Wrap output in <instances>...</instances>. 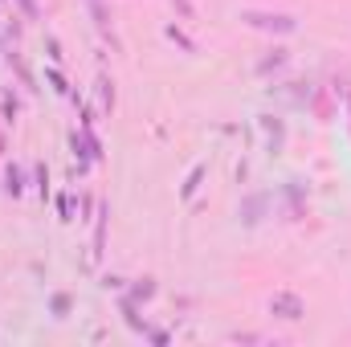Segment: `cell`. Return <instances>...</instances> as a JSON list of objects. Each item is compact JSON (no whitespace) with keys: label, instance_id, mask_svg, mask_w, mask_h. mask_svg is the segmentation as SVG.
I'll use <instances>...</instances> for the list:
<instances>
[{"label":"cell","instance_id":"obj_1","mask_svg":"<svg viewBox=\"0 0 351 347\" xmlns=\"http://www.w3.org/2000/svg\"><path fill=\"white\" fill-rule=\"evenodd\" d=\"M269 315H278V319H286V323H298V319L306 315V302H302L298 294H290V290H278V294L269 298Z\"/></svg>","mask_w":351,"mask_h":347},{"label":"cell","instance_id":"obj_2","mask_svg":"<svg viewBox=\"0 0 351 347\" xmlns=\"http://www.w3.org/2000/svg\"><path fill=\"white\" fill-rule=\"evenodd\" d=\"M241 21L265 33H294V16H282V12H245Z\"/></svg>","mask_w":351,"mask_h":347},{"label":"cell","instance_id":"obj_3","mask_svg":"<svg viewBox=\"0 0 351 347\" xmlns=\"http://www.w3.org/2000/svg\"><path fill=\"white\" fill-rule=\"evenodd\" d=\"M262 208H265V196H250V200H245V208H241L245 225H258V221H262Z\"/></svg>","mask_w":351,"mask_h":347},{"label":"cell","instance_id":"obj_4","mask_svg":"<svg viewBox=\"0 0 351 347\" xmlns=\"http://www.w3.org/2000/svg\"><path fill=\"white\" fill-rule=\"evenodd\" d=\"M152 294H156V282H152V278H139V282L131 286V294H127V298H131V302H147Z\"/></svg>","mask_w":351,"mask_h":347},{"label":"cell","instance_id":"obj_5","mask_svg":"<svg viewBox=\"0 0 351 347\" xmlns=\"http://www.w3.org/2000/svg\"><path fill=\"white\" fill-rule=\"evenodd\" d=\"M278 66H286V49H274V58H265L258 70H262V74H269V70H278Z\"/></svg>","mask_w":351,"mask_h":347},{"label":"cell","instance_id":"obj_6","mask_svg":"<svg viewBox=\"0 0 351 347\" xmlns=\"http://www.w3.org/2000/svg\"><path fill=\"white\" fill-rule=\"evenodd\" d=\"M4 180H8V192H12V196H21V188H25V176H21V168H8V176H4Z\"/></svg>","mask_w":351,"mask_h":347},{"label":"cell","instance_id":"obj_7","mask_svg":"<svg viewBox=\"0 0 351 347\" xmlns=\"http://www.w3.org/2000/svg\"><path fill=\"white\" fill-rule=\"evenodd\" d=\"M265 135H269L274 147H282V123H278V119H265Z\"/></svg>","mask_w":351,"mask_h":347},{"label":"cell","instance_id":"obj_8","mask_svg":"<svg viewBox=\"0 0 351 347\" xmlns=\"http://www.w3.org/2000/svg\"><path fill=\"white\" fill-rule=\"evenodd\" d=\"M49 307H53V315H58V319H62V315H70V294H53V302H49Z\"/></svg>","mask_w":351,"mask_h":347},{"label":"cell","instance_id":"obj_9","mask_svg":"<svg viewBox=\"0 0 351 347\" xmlns=\"http://www.w3.org/2000/svg\"><path fill=\"white\" fill-rule=\"evenodd\" d=\"M200 172H204V168H192L188 184H184V196H192V192H196V184H200Z\"/></svg>","mask_w":351,"mask_h":347},{"label":"cell","instance_id":"obj_10","mask_svg":"<svg viewBox=\"0 0 351 347\" xmlns=\"http://www.w3.org/2000/svg\"><path fill=\"white\" fill-rule=\"evenodd\" d=\"M168 37H172V41H180V45H184V49H192V41H188V37H184V33H180V29H176V25H172V29H168Z\"/></svg>","mask_w":351,"mask_h":347},{"label":"cell","instance_id":"obj_11","mask_svg":"<svg viewBox=\"0 0 351 347\" xmlns=\"http://www.w3.org/2000/svg\"><path fill=\"white\" fill-rule=\"evenodd\" d=\"M16 4H21V8H25L29 16H37V0H16Z\"/></svg>","mask_w":351,"mask_h":347}]
</instances>
